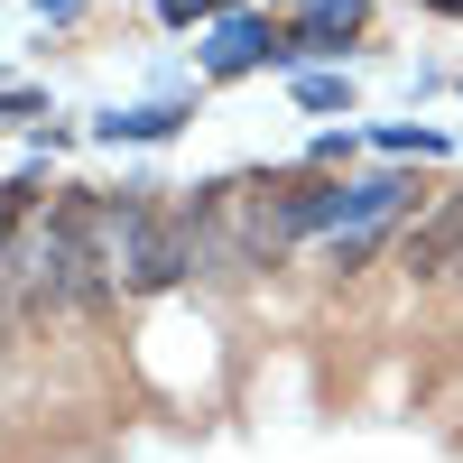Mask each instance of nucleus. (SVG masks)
Listing matches in <instances>:
<instances>
[{
	"mask_svg": "<svg viewBox=\"0 0 463 463\" xmlns=\"http://www.w3.org/2000/svg\"><path fill=\"white\" fill-rule=\"evenodd\" d=\"M102 260H111V288H176L195 269V241H185V213H158V204H102Z\"/></svg>",
	"mask_w": 463,
	"mask_h": 463,
	"instance_id": "f257e3e1",
	"label": "nucleus"
},
{
	"mask_svg": "<svg viewBox=\"0 0 463 463\" xmlns=\"http://www.w3.org/2000/svg\"><path fill=\"white\" fill-rule=\"evenodd\" d=\"M454 250H463V195H454L445 213H427V222L399 241V269H408V279H436V269H454Z\"/></svg>",
	"mask_w": 463,
	"mask_h": 463,
	"instance_id": "f03ea898",
	"label": "nucleus"
},
{
	"mask_svg": "<svg viewBox=\"0 0 463 463\" xmlns=\"http://www.w3.org/2000/svg\"><path fill=\"white\" fill-rule=\"evenodd\" d=\"M260 56H269L260 19H222V28H213V65H222V74H241V65H260Z\"/></svg>",
	"mask_w": 463,
	"mask_h": 463,
	"instance_id": "7ed1b4c3",
	"label": "nucleus"
},
{
	"mask_svg": "<svg viewBox=\"0 0 463 463\" xmlns=\"http://www.w3.org/2000/svg\"><path fill=\"white\" fill-rule=\"evenodd\" d=\"M362 28V0H316V19H306V37H353Z\"/></svg>",
	"mask_w": 463,
	"mask_h": 463,
	"instance_id": "20e7f679",
	"label": "nucleus"
},
{
	"mask_svg": "<svg viewBox=\"0 0 463 463\" xmlns=\"http://www.w3.org/2000/svg\"><path fill=\"white\" fill-rule=\"evenodd\" d=\"M111 139H158V130H176V111H121V121H102Z\"/></svg>",
	"mask_w": 463,
	"mask_h": 463,
	"instance_id": "39448f33",
	"label": "nucleus"
},
{
	"mask_svg": "<svg viewBox=\"0 0 463 463\" xmlns=\"http://www.w3.org/2000/svg\"><path fill=\"white\" fill-rule=\"evenodd\" d=\"M445 279H454V288H463V250H454V269H445Z\"/></svg>",
	"mask_w": 463,
	"mask_h": 463,
	"instance_id": "423d86ee",
	"label": "nucleus"
},
{
	"mask_svg": "<svg viewBox=\"0 0 463 463\" xmlns=\"http://www.w3.org/2000/svg\"><path fill=\"white\" fill-rule=\"evenodd\" d=\"M436 10H463V0H436Z\"/></svg>",
	"mask_w": 463,
	"mask_h": 463,
	"instance_id": "0eeeda50",
	"label": "nucleus"
}]
</instances>
